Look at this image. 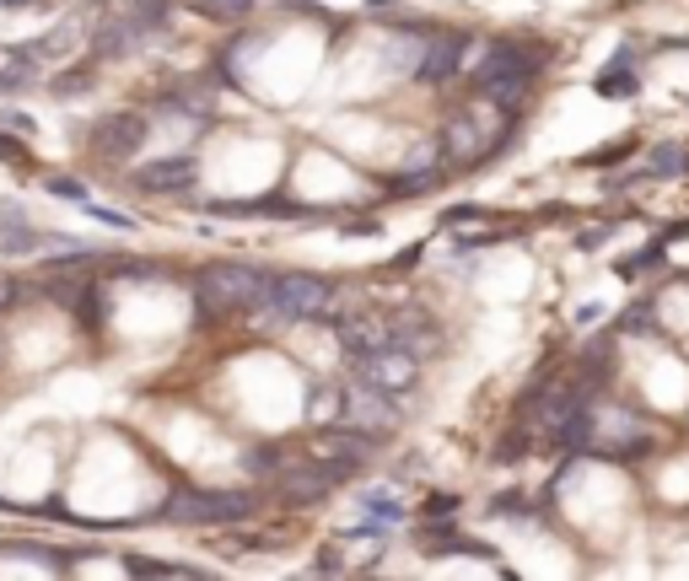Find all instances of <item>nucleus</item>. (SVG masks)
Returning a JSON list of instances; mask_svg holds the SVG:
<instances>
[{"instance_id": "obj_1", "label": "nucleus", "mask_w": 689, "mask_h": 581, "mask_svg": "<svg viewBox=\"0 0 689 581\" xmlns=\"http://www.w3.org/2000/svg\"><path fill=\"white\" fill-rule=\"evenodd\" d=\"M512 135V119H506V103L496 97H480L469 108H458L447 129H441V156L458 162V167H480L496 146Z\"/></svg>"}, {"instance_id": "obj_2", "label": "nucleus", "mask_w": 689, "mask_h": 581, "mask_svg": "<svg viewBox=\"0 0 689 581\" xmlns=\"http://www.w3.org/2000/svg\"><path fill=\"white\" fill-rule=\"evenodd\" d=\"M334 286L323 280V275H264V297H259V307H264V318L275 323H302V318H323L329 307H334Z\"/></svg>"}, {"instance_id": "obj_3", "label": "nucleus", "mask_w": 689, "mask_h": 581, "mask_svg": "<svg viewBox=\"0 0 689 581\" xmlns=\"http://www.w3.org/2000/svg\"><path fill=\"white\" fill-rule=\"evenodd\" d=\"M533 75H539V55H533L528 44H491V49L480 55V65H474V92L512 108V103L533 86Z\"/></svg>"}, {"instance_id": "obj_4", "label": "nucleus", "mask_w": 689, "mask_h": 581, "mask_svg": "<svg viewBox=\"0 0 689 581\" xmlns=\"http://www.w3.org/2000/svg\"><path fill=\"white\" fill-rule=\"evenodd\" d=\"M194 297H199V307L216 313V318L249 313V307H259V297H264V275L249 269V264H205V269L194 275Z\"/></svg>"}, {"instance_id": "obj_5", "label": "nucleus", "mask_w": 689, "mask_h": 581, "mask_svg": "<svg viewBox=\"0 0 689 581\" xmlns=\"http://www.w3.org/2000/svg\"><path fill=\"white\" fill-rule=\"evenodd\" d=\"M253 516V496L243 490H173L162 501V522H184V527H232Z\"/></svg>"}, {"instance_id": "obj_6", "label": "nucleus", "mask_w": 689, "mask_h": 581, "mask_svg": "<svg viewBox=\"0 0 689 581\" xmlns=\"http://www.w3.org/2000/svg\"><path fill=\"white\" fill-rule=\"evenodd\" d=\"M393 420H399V409H393V393H382L372 383H345L340 393V420L334 426H351V431H367V437H388L393 431Z\"/></svg>"}, {"instance_id": "obj_7", "label": "nucleus", "mask_w": 689, "mask_h": 581, "mask_svg": "<svg viewBox=\"0 0 689 581\" xmlns=\"http://www.w3.org/2000/svg\"><path fill=\"white\" fill-rule=\"evenodd\" d=\"M356 377L399 398V393H410V387L421 383V356L410 345H382L372 356H356Z\"/></svg>"}, {"instance_id": "obj_8", "label": "nucleus", "mask_w": 689, "mask_h": 581, "mask_svg": "<svg viewBox=\"0 0 689 581\" xmlns=\"http://www.w3.org/2000/svg\"><path fill=\"white\" fill-rule=\"evenodd\" d=\"M652 448V431H646V420L641 415H630V409H593V442L587 452H598V457H630V452H646Z\"/></svg>"}, {"instance_id": "obj_9", "label": "nucleus", "mask_w": 689, "mask_h": 581, "mask_svg": "<svg viewBox=\"0 0 689 581\" xmlns=\"http://www.w3.org/2000/svg\"><path fill=\"white\" fill-rule=\"evenodd\" d=\"M372 448H377V437H367V431H351V426L318 431V442H313L318 463H323L334 479H351V474H356V468L372 457Z\"/></svg>"}, {"instance_id": "obj_10", "label": "nucleus", "mask_w": 689, "mask_h": 581, "mask_svg": "<svg viewBox=\"0 0 689 581\" xmlns=\"http://www.w3.org/2000/svg\"><path fill=\"white\" fill-rule=\"evenodd\" d=\"M146 135H151V119H140V114H108L87 135V146L97 156H108V162H125V156H135L146 146Z\"/></svg>"}, {"instance_id": "obj_11", "label": "nucleus", "mask_w": 689, "mask_h": 581, "mask_svg": "<svg viewBox=\"0 0 689 581\" xmlns=\"http://www.w3.org/2000/svg\"><path fill=\"white\" fill-rule=\"evenodd\" d=\"M340 345H345L351 361H356V356H372V350H382V345H399L393 313H372V307L345 313V318H340Z\"/></svg>"}, {"instance_id": "obj_12", "label": "nucleus", "mask_w": 689, "mask_h": 581, "mask_svg": "<svg viewBox=\"0 0 689 581\" xmlns=\"http://www.w3.org/2000/svg\"><path fill=\"white\" fill-rule=\"evenodd\" d=\"M334 485H340V479H334L323 463H291L286 474H275V496H280L286 507H313Z\"/></svg>"}, {"instance_id": "obj_13", "label": "nucleus", "mask_w": 689, "mask_h": 581, "mask_svg": "<svg viewBox=\"0 0 689 581\" xmlns=\"http://www.w3.org/2000/svg\"><path fill=\"white\" fill-rule=\"evenodd\" d=\"M463 55H469V38H463V33H432V44H426L421 60H415V81L437 86L447 75H458Z\"/></svg>"}, {"instance_id": "obj_14", "label": "nucleus", "mask_w": 689, "mask_h": 581, "mask_svg": "<svg viewBox=\"0 0 689 581\" xmlns=\"http://www.w3.org/2000/svg\"><path fill=\"white\" fill-rule=\"evenodd\" d=\"M194 173H199V162H194V156H157V162L135 167V189L173 194V189H188V184H194Z\"/></svg>"}, {"instance_id": "obj_15", "label": "nucleus", "mask_w": 689, "mask_h": 581, "mask_svg": "<svg viewBox=\"0 0 689 581\" xmlns=\"http://www.w3.org/2000/svg\"><path fill=\"white\" fill-rule=\"evenodd\" d=\"M216 216H232V221H249V216H269V221H318L313 205H297V199H227V205H210Z\"/></svg>"}, {"instance_id": "obj_16", "label": "nucleus", "mask_w": 689, "mask_h": 581, "mask_svg": "<svg viewBox=\"0 0 689 581\" xmlns=\"http://www.w3.org/2000/svg\"><path fill=\"white\" fill-rule=\"evenodd\" d=\"M151 38V27L140 22V16H114V22H103V33L92 38V49H97V60H125V55H135L140 44Z\"/></svg>"}, {"instance_id": "obj_17", "label": "nucleus", "mask_w": 689, "mask_h": 581, "mask_svg": "<svg viewBox=\"0 0 689 581\" xmlns=\"http://www.w3.org/2000/svg\"><path fill=\"white\" fill-rule=\"evenodd\" d=\"M38 44H27V49H11L5 60H0V92H27L44 70H38Z\"/></svg>"}, {"instance_id": "obj_18", "label": "nucleus", "mask_w": 689, "mask_h": 581, "mask_svg": "<svg viewBox=\"0 0 689 581\" xmlns=\"http://www.w3.org/2000/svg\"><path fill=\"white\" fill-rule=\"evenodd\" d=\"M598 92H604V97H635V92H641V75H635V49H620L615 60L604 65V75H598Z\"/></svg>"}, {"instance_id": "obj_19", "label": "nucleus", "mask_w": 689, "mask_h": 581, "mask_svg": "<svg viewBox=\"0 0 689 581\" xmlns=\"http://www.w3.org/2000/svg\"><path fill=\"white\" fill-rule=\"evenodd\" d=\"M437 178H441L437 151H415V156H410V167H404L388 189H393V194H426V189H437Z\"/></svg>"}, {"instance_id": "obj_20", "label": "nucleus", "mask_w": 689, "mask_h": 581, "mask_svg": "<svg viewBox=\"0 0 689 581\" xmlns=\"http://www.w3.org/2000/svg\"><path fill=\"white\" fill-rule=\"evenodd\" d=\"M27 248H38V232L16 210H5L0 216V254H27Z\"/></svg>"}, {"instance_id": "obj_21", "label": "nucleus", "mask_w": 689, "mask_h": 581, "mask_svg": "<svg viewBox=\"0 0 689 581\" xmlns=\"http://www.w3.org/2000/svg\"><path fill=\"white\" fill-rule=\"evenodd\" d=\"M674 173H685V146H657L646 178H674Z\"/></svg>"}, {"instance_id": "obj_22", "label": "nucleus", "mask_w": 689, "mask_h": 581, "mask_svg": "<svg viewBox=\"0 0 689 581\" xmlns=\"http://www.w3.org/2000/svg\"><path fill=\"white\" fill-rule=\"evenodd\" d=\"M129 577H194L188 566H168V560H140V555H125Z\"/></svg>"}, {"instance_id": "obj_23", "label": "nucleus", "mask_w": 689, "mask_h": 581, "mask_svg": "<svg viewBox=\"0 0 689 581\" xmlns=\"http://www.w3.org/2000/svg\"><path fill=\"white\" fill-rule=\"evenodd\" d=\"M129 16H140L151 33H162L168 22H173V11H168V0H129Z\"/></svg>"}, {"instance_id": "obj_24", "label": "nucleus", "mask_w": 689, "mask_h": 581, "mask_svg": "<svg viewBox=\"0 0 689 581\" xmlns=\"http://www.w3.org/2000/svg\"><path fill=\"white\" fill-rule=\"evenodd\" d=\"M275 457H280V448H249V452H243V468L259 474V479H275V474H280V463H275Z\"/></svg>"}, {"instance_id": "obj_25", "label": "nucleus", "mask_w": 689, "mask_h": 581, "mask_svg": "<svg viewBox=\"0 0 689 581\" xmlns=\"http://www.w3.org/2000/svg\"><path fill=\"white\" fill-rule=\"evenodd\" d=\"M205 16H216V22H238V16H249L253 0H194Z\"/></svg>"}, {"instance_id": "obj_26", "label": "nucleus", "mask_w": 689, "mask_h": 581, "mask_svg": "<svg viewBox=\"0 0 689 581\" xmlns=\"http://www.w3.org/2000/svg\"><path fill=\"white\" fill-rule=\"evenodd\" d=\"M87 86H92V65H70V70H65V81H55V92H60V97H76V92H87Z\"/></svg>"}, {"instance_id": "obj_27", "label": "nucleus", "mask_w": 689, "mask_h": 581, "mask_svg": "<svg viewBox=\"0 0 689 581\" xmlns=\"http://www.w3.org/2000/svg\"><path fill=\"white\" fill-rule=\"evenodd\" d=\"M0 162H11V167H33V151H27L16 135H5V129H0Z\"/></svg>"}, {"instance_id": "obj_28", "label": "nucleus", "mask_w": 689, "mask_h": 581, "mask_svg": "<svg viewBox=\"0 0 689 581\" xmlns=\"http://www.w3.org/2000/svg\"><path fill=\"white\" fill-rule=\"evenodd\" d=\"M44 189L60 194V199H76V205H87L92 194H87V184H76V178H44Z\"/></svg>"}, {"instance_id": "obj_29", "label": "nucleus", "mask_w": 689, "mask_h": 581, "mask_svg": "<svg viewBox=\"0 0 689 581\" xmlns=\"http://www.w3.org/2000/svg\"><path fill=\"white\" fill-rule=\"evenodd\" d=\"M367 512H372L377 522H399V516H404L399 507H393V501H382V496H372V501H367Z\"/></svg>"}, {"instance_id": "obj_30", "label": "nucleus", "mask_w": 689, "mask_h": 581, "mask_svg": "<svg viewBox=\"0 0 689 581\" xmlns=\"http://www.w3.org/2000/svg\"><path fill=\"white\" fill-rule=\"evenodd\" d=\"M452 512H458L452 496H432V507H426V516H452Z\"/></svg>"}, {"instance_id": "obj_31", "label": "nucleus", "mask_w": 689, "mask_h": 581, "mask_svg": "<svg viewBox=\"0 0 689 581\" xmlns=\"http://www.w3.org/2000/svg\"><path fill=\"white\" fill-rule=\"evenodd\" d=\"M0 5H11V11H16V5H38V0H0Z\"/></svg>"}, {"instance_id": "obj_32", "label": "nucleus", "mask_w": 689, "mask_h": 581, "mask_svg": "<svg viewBox=\"0 0 689 581\" xmlns=\"http://www.w3.org/2000/svg\"><path fill=\"white\" fill-rule=\"evenodd\" d=\"M372 5H388V0H372Z\"/></svg>"}, {"instance_id": "obj_33", "label": "nucleus", "mask_w": 689, "mask_h": 581, "mask_svg": "<svg viewBox=\"0 0 689 581\" xmlns=\"http://www.w3.org/2000/svg\"><path fill=\"white\" fill-rule=\"evenodd\" d=\"M0 291H11V286H0Z\"/></svg>"}]
</instances>
